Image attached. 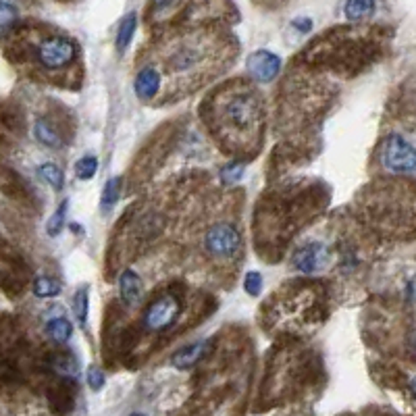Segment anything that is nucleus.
<instances>
[{"mask_svg": "<svg viewBox=\"0 0 416 416\" xmlns=\"http://www.w3.org/2000/svg\"><path fill=\"white\" fill-rule=\"evenodd\" d=\"M217 110H219L217 123H219L221 131H227V133L233 131V140H238L240 135L258 131L260 110H258V102L252 94H248V92L233 94L225 102H221Z\"/></svg>", "mask_w": 416, "mask_h": 416, "instance_id": "1", "label": "nucleus"}, {"mask_svg": "<svg viewBox=\"0 0 416 416\" xmlns=\"http://www.w3.org/2000/svg\"><path fill=\"white\" fill-rule=\"evenodd\" d=\"M181 313V300L175 294H165L154 298L144 310V329L146 331H165L175 325Z\"/></svg>", "mask_w": 416, "mask_h": 416, "instance_id": "2", "label": "nucleus"}, {"mask_svg": "<svg viewBox=\"0 0 416 416\" xmlns=\"http://www.w3.org/2000/svg\"><path fill=\"white\" fill-rule=\"evenodd\" d=\"M75 56H77L75 44L63 35H50L42 40L35 48V58L44 69H63L71 65Z\"/></svg>", "mask_w": 416, "mask_h": 416, "instance_id": "3", "label": "nucleus"}, {"mask_svg": "<svg viewBox=\"0 0 416 416\" xmlns=\"http://www.w3.org/2000/svg\"><path fill=\"white\" fill-rule=\"evenodd\" d=\"M381 160L390 171L396 173H415L416 171V148L406 142L402 135L392 133L385 142H383V152H381Z\"/></svg>", "mask_w": 416, "mask_h": 416, "instance_id": "4", "label": "nucleus"}, {"mask_svg": "<svg viewBox=\"0 0 416 416\" xmlns=\"http://www.w3.org/2000/svg\"><path fill=\"white\" fill-rule=\"evenodd\" d=\"M240 244H242V238H240L238 229L231 227L229 223H219V225H215V227L206 233V238H204L206 250H208L213 256H217V258L231 256L233 252H238Z\"/></svg>", "mask_w": 416, "mask_h": 416, "instance_id": "5", "label": "nucleus"}, {"mask_svg": "<svg viewBox=\"0 0 416 416\" xmlns=\"http://www.w3.org/2000/svg\"><path fill=\"white\" fill-rule=\"evenodd\" d=\"M248 71L256 81H273L281 71V58L269 50H256L248 56Z\"/></svg>", "mask_w": 416, "mask_h": 416, "instance_id": "6", "label": "nucleus"}, {"mask_svg": "<svg viewBox=\"0 0 416 416\" xmlns=\"http://www.w3.org/2000/svg\"><path fill=\"white\" fill-rule=\"evenodd\" d=\"M329 260V252L323 244H308L294 256V267L302 273H317Z\"/></svg>", "mask_w": 416, "mask_h": 416, "instance_id": "7", "label": "nucleus"}, {"mask_svg": "<svg viewBox=\"0 0 416 416\" xmlns=\"http://www.w3.org/2000/svg\"><path fill=\"white\" fill-rule=\"evenodd\" d=\"M160 88H163L160 71L152 65L142 67L140 73L135 75V81H133V90H135L138 98L140 100H152L160 94Z\"/></svg>", "mask_w": 416, "mask_h": 416, "instance_id": "8", "label": "nucleus"}, {"mask_svg": "<svg viewBox=\"0 0 416 416\" xmlns=\"http://www.w3.org/2000/svg\"><path fill=\"white\" fill-rule=\"evenodd\" d=\"M119 294L125 306H138L142 302V281L135 271L127 269L119 277Z\"/></svg>", "mask_w": 416, "mask_h": 416, "instance_id": "9", "label": "nucleus"}, {"mask_svg": "<svg viewBox=\"0 0 416 416\" xmlns=\"http://www.w3.org/2000/svg\"><path fill=\"white\" fill-rule=\"evenodd\" d=\"M208 346H210V342H198V344H192V346L179 350V352L173 356L171 363H173L177 369H190V367L198 365V363L206 356Z\"/></svg>", "mask_w": 416, "mask_h": 416, "instance_id": "10", "label": "nucleus"}, {"mask_svg": "<svg viewBox=\"0 0 416 416\" xmlns=\"http://www.w3.org/2000/svg\"><path fill=\"white\" fill-rule=\"evenodd\" d=\"M33 135L40 144L48 146V148H58L63 144L60 133L56 131V127L48 121V119H38L33 123Z\"/></svg>", "mask_w": 416, "mask_h": 416, "instance_id": "11", "label": "nucleus"}, {"mask_svg": "<svg viewBox=\"0 0 416 416\" xmlns=\"http://www.w3.org/2000/svg\"><path fill=\"white\" fill-rule=\"evenodd\" d=\"M46 331H48L50 340H54L56 344H65V342H69L73 327L67 319H52V321H48Z\"/></svg>", "mask_w": 416, "mask_h": 416, "instance_id": "12", "label": "nucleus"}, {"mask_svg": "<svg viewBox=\"0 0 416 416\" xmlns=\"http://www.w3.org/2000/svg\"><path fill=\"white\" fill-rule=\"evenodd\" d=\"M133 31H135V15H127L121 23H119V31H117V48L123 52L129 44H131V38H133Z\"/></svg>", "mask_w": 416, "mask_h": 416, "instance_id": "13", "label": "nucleus"}, {"mask_svg": "<svg viewBox=\"0 0 416 416\" xmlns=\"http://www.w3.org/2000/svg\"><path fill=\"white\" fill-rule=\"evenodd\" d=\"M375 2L371 0H352V2H346L344 4V10H346V17L352 19V21H358V19H365L367 15H371L375 10Z\"/></svg>", "mask_w": 416, "mask_h": 416, "instance_id": "14", "label": "nucleus"}, {"mask_svg": "<svg viewBox=\"0 0 416 416\" xmlns=\"http://www.w3.org/2000/svg\"><path fill=\"white\" fill-rule=\"evenodd\" d=\"M38 173H40V177H42L44 181H48L54 190H60L63 183H65V175H63V171H60L56 165H52V163L40 165Z\"/></svg>", "mask_w": 416, "mask_h": 416, "instance_id": "15", "label": "nucleus"}, {"mask_svg": "<svg viewBox=\"0 0 416 416\" xmlns=\"http://www.w3.org/2000/svg\"><path fill=\"white\" fill-rule=\"evenodd\" d=\"M58 292H60V285H58V281L52 279V277H38V279L33 281V294H35L38 298H52V296H56Z\"/></svg>", "mask_w": 416, "mask_h": 416, "instance_id": "16", "label": "nucleus"}, {"mask_svg": "<svg viewBox=\"0 0 416 416\" xmlns=\"http://www.w3.org/2000/svg\"><path fill=\"white\" fill-rule=\"evenodd\" d=\"M96 169H98V160L94 156H85L75 165V175L79 179H92L96 175Z\"/></svg>", "mask_w": 416, "mask_h": 416, "instance_id": "17", "label": "nucleus"}, {"mask_svg": "<svg viewBox=\"0 0 416 416\" xmlns=\"http://www.w3.org/2000/svg\"><path fill=\"white\" fill-rule=\"evenodd\" d=\"M119 188H121V181L119 179H110L102 192V208H110L115 206L117 198H119Z\"/></svg>", "mask_w": 416, "mask_h": 416, "instance_id": "18", "label": "nucleus"}, {"mask_svg": "<svg viewBox=\"0 0 416 416\" xmlns=\"http://www.w3.org/2000/svg\"><path fill=\"white\" fill-rule=\"evenodd\" d=\"M242 175H244V163H229L221 169V179L227 181V183L240 181Z\"/></svg>", "mask_w": 416, "mask_h": 416, "instance_id": "19", "label": "nucleus"}, {"mask_svg": "<svg viewBox=\"0 0 416 416\" xmlns=\"http://www.w3.org/2000/svg\"><path fill=\"white\" fill-rule=\"evenodd\" d=\"M75 317L81 325H85L88 321V290H79L75 296Z\"/></svg>", "mask_w": 416, "mask_h": 416, "instance_id": "20", "label": "nucleus"}, {"mask_svg": "<svg viewBox=\"0 0 416 416\" xmlns=\"http://www.w3.org/2000/svg\"><path fill=\"white\" fill-rule=\"evenodd\" d=\"M65 213H67V202H63L58 208H56V213L52 215V219L48 221V225H46V229H48V233L50 235H56L60 229H63V221H65Z\"/></svg>", "mask_w": 416, "mask_h": 416, "instance_id": "21", "label": "nucleus"}, {"mask_svg": "<svg viewBox=\"0 0 416 416\" xmlns=\"http://www.w3.org/2000/svg\"><path fill=\"white\" fill-rule=\"evenodd\" d=\"M260 288H263V279H260V273L252 271L246 275V283H244V290L248 292V296H258L260 294Z\"/></svg>", "mask_w": 416, "mask_h": 416, "instance_id": "22", "label": "nucleus"}, {"mask_svg": "<svg viewBox=\"0 0 416 416\" xmlns=\"http://www.w3.org/2000/svg\"><path fill=\"white\" fill-rule=\"evenodd\" d=\"M88 385H90L94 392L102 390V385H104V373H102V371H98L96 367H94V369H90V371H88Z\"/></svg>", "mask_w": 416, "mask_h": 416, "instance_id": "23", "label": "nucleus"}, {"mask_svg": "<svg viewBox=\"0 0 416 416\" xmlns=\"http://www.w3.org/2000/svg\"><path fill=\"white\" fill-rule=\"evenodd\" d=\"M294 25H296V27H300L302 31H310V27H313V21H310V19H296V21H294Z\"/></svg>", "mask_w": 416, "mask_h": 416, "instance_id": "24", "label": "nucleus"}, {"mask_svg": "<svg viewBox=\"0 0 416 416\" xmlns=\"http://www.w3.org/2000/svg\"><path fill=\"white\" fill-rule=\"evenodd\" d=\"M410 392H413V396L416 398V373L410 377Z\"/></svg>", "mask_w": 416, "mask_h": 416, "instance_id": "25", "label": "nucleus"}, {"mask_svg": "<svg viewBox=\"0 0 416 416\" xmlns=\"http://www.w3.org/2000/svg\"><path fill=\"white\" fill-rule=\"evenodd\" d=\"M131 416H144V415H131Z\"/></svg>", "mask_w": 416, "mask_h": 416, "instance_id": "26", "label": "nucleus"}]
</instances>
